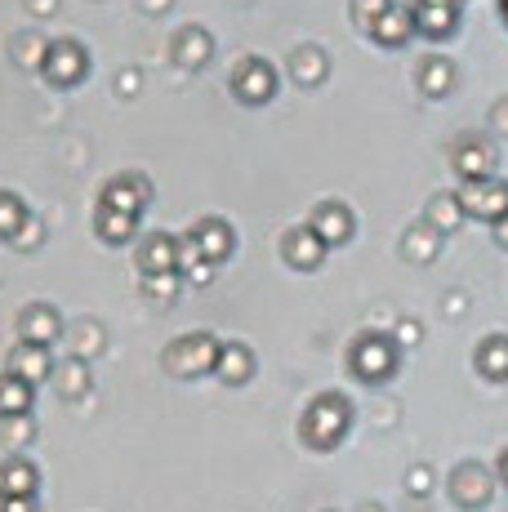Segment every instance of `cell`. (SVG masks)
Segmentation results:
<instances>
[{"label": "cell", "instance_id": "1", "mask_svg": "<svg viewBox=\"0 0 508 512\" xmlns=\"http://www.w3.org/2000/svg\"><path fill=\"white\" fill-rule=\"evenodd\" d=\"M353 432V401L344 397V392H317V397L308 401L304 419H299V441H304L308 450H317V455H330V450H339V441Z\"/></svg>", "mask_w": 508, "mask_h": 512}, {"label": "cell", "instance_id": "2", "mask_svg": "<svg viewBox=\"0 0 508 512\" xmlns=\"http://www.w3.org/2000/svg\"><path fill=\"white\" fill-rule=\"evenodd\" d=\"M397 366H402V343H397L393 334L361 330L357 339L348 343V370H353L361 383H370V388L393 379Z\"/></svg>", "mask_w": 508, "mask_h": 512}, {"label": "cell", "instance_id": "3", "mask_svg": "<svg viewBox=\"0 0 508 512\" xmlns=\"http://www.w3.org/2000/svg\"><path fill=\"white\" fill-rule=\"evenodd\" d=\"M219 343L210 330H192L179 334L170 348L161 352V370L174 374V379H201V374H214V361H219Z\"/></svg>", "mask_w": 508, "mask_h": 512}, {"label": "cell", "instance_id": "4", "mask_svg": "<svg viewBox=\"0 0 508 512\" xmlns=\"http://www.w3.org/2000/svg\"><path fill=\"white\" fill-rule=\"evenodd\" d=\"M228 85H232V98H237V103L263 107V103H272V98L281 94V72L263 54H246V58H237Z\"/></svg>", "mask_w": 508, "mask_h": 512}, {"label": "cell", "instance_id": "5", "mask_svg": "<svg viewBox=\"0 0 508 512\" xmlns=\"http://www.w3.org/2000/svg\"><path fill=\"white\" fill-rule=\"evenodd\" d=\"M41 76L50 90H76V85L90 76V54L76 36H58L45 49V63H41Z\"/></svg>", "mask_w": 508, "mask_h": 512}, {"label": "cell", "instance_id": "6", "mask_svg": "<svg viewBox=\"0 0 508 512\" xmlns=\"http://www.w3.org/2000/svg\"><path fill=\"white\" fill-rule=\"evenodd\" d=\"M495 165H500V152H495V139L482 130H468L451 143V170L464 183H482L495 179Z\"/></svg>", "mask_w": 508, "mask_h": 512}, {"label": "cell", "instance_id": "7", "mask_svg": "<svg viewBox=\"0 0 508 512\" xmlns=\"http://www.w3.org/2000/svg\"><path fill=\"white\" fill-rule=\"evenodd\" d=\"M232 250H237V232H232L228 219H219V214H210V219H197L183 236V254H192V259L201 263H228Z\"/></svg>", "mask_w": 508, "mask_h": 512}, {"label": "cell", "instance_id": "8", "mask_svg": "<svg viewBox=\"0 0 508 512\" xmlns=\"http://www.w3.org/2000/svg\"><path fill=\"white\" fill-rule=\"evenodd\" d=\"M99 205L103 210H116V214H130V219H143V210L152 205V179L139 170L112 174L99 192Z\"/></svg>", "mask_w": 508, "mask_h": 512}, {"label": "cell", "instance_id": "9", "mask_svg": "<svg viewBox=\"0 0 508 512\" xmlns=\"http://www.w3.org/2000/svg\"><path fill=\"white\" fill-rule=\"evenodd\" d=\"M446 490H451V504H455V508L477 512V508L491 504L495 477L486 472V464H477V459H464L459 468H451V477H446Z\"/></svg>", "mask_w": 508, "mask_h": 512}, {"label": "cell", "instance_id": "10", "mask_svg": "<svg viewBox=\"0 0 508 512\" xmlns=\"http://www.w3.org/2000/svg\"><path fill=\"white\" fill-rule=\"evenodd\" d=\"M459 205L468 219L477 223H500L508 214V183L504 179H482V183H459Z\"/></svg>", "mask_w": 508, "mask_h": 512}, {"label": "cell", "instance_id": "11", "mask_svg": "<svg viewBox=\"0 0 508 512\" xmlns=\"http://www.w3.org/2000/svg\"><path fill=\"white\" fill-rule=\"evenodd\" d=\"M139 272L161 277V272H183V236L174 232H148L139 241Z\"/></svg>", "mask_w": 508, "mask_h": 512}, {"label": "cell", "instance_id": "12", "mask_svg": "<svg viewBox=\"0 0 508 512\" xmlns=\"http://www.w3.org/2000/svg\"><path fill=\"white\" fill-rule=\"evenodd\" d=\"M326 250L330 245L321 241L308 223H295V228H286V236H281V259H286V268H295V272H317L321 259H326Z\"/></svg>", "mask_w": 508, "mask_h": 512}, {"label": "cell", "instance_id": "13", "mask_svg": "<svg viewBox=\"0 0 508 512\" xmlns=\"http://www.w3.org/2000/svg\"><path fill=\"white\" fill-rule=\"evenodd\" d=\"M18 339L23 343H41V348H54V339H63V317H58L54 303H27L18 312Z\"/></svg>", "mask_w": 508, "mask_h": 512}, {"label": "cell", "instance_id": "14", "mask_svg": "<svg viewBox=\"0 0 508 512\" xmlns=\"http://www.w3.org/2000/svg\"><path fill=\"white\" fill-rule=\"evenodd\" d=\"M170 58L183 67V72H201L205 63L214 58V36L205 32L201 23H188L170 36Z\"/></svg>", "mask_w": 508, "mask_h": 512}, {"label": "cell", "instance_id": "15", "mask_svg": "<svg viewBox=\"0 0 508 512\" xmlns=\"http://www.w3.org/2000/svg\"><path fill=\"white\" fill-rule=\"evenodd\" d=\"M308 228L317 232L326 245H348L353 241V232H357V214L348 210L344 201H321L317 210H312Z\"/></svg>", "mask_w": 508, "mask_h": 512}, {"label": "cell", "instance_id": "16", "mask_svg": "<svg viewBox=\"0 0 508 512\" xmlns=\"http://www.w3.org/2000/svg\"><path fill=\"white\" fill-rule=\"evenodd\" d=\"M370 41L375 45H384V49H402L410 36H415V5H388L384 14L375 18V23H370Z\"/></svg>", "mask_w": 508, "mask_h": 512}, {"label": "cell", "instance_id": "17", "mask_svg": "<svg viewBox=\"0 0 508 512\" xmlns=\"http://www.w3.org/2000/svg\"><path fill=\"white\" fill-rule=\"evenodd\" d=\"M5 370L18 374V379H27V383H45L54 374V352L41 348V343H23V339H18L14 348L5 352Z\"/></svg>", "mask_w": 508, "mask_h": 512}, {"label": "cell", "instance_id": "18", "mask_svg": "<svg viewBox=\"0 0 508 512\" xmlns=\"http://www.w3.org/2000/svg\"><path fill=\"white\" fill-rule=\"evenodd\" d=\"M455 81H459V72H455V63L446 54H424V58H419L415 85H419V94H424V98L455 94Z\"/></svg>", "mask_w": 508, "mask_h": 512}, {"label": "cell", "instance_id": "19", "mask_svg": "<svg viewBox=\"0 0 508 512\" xmlns=\"http://www.w3.org/2000/svg\"><path fill=\"white\" fill-rule=\"evenodd\" d=\"M442 241L446 236L437 232L428 219L410 223V228L402 232V259L415 263V268H428V263H437V254H442Z\"/></svg>", "mask_w": 508, "mask_h": 512}, {"label": "cell", "instance_id": "20", "mask_svg": "<svg viewBox=\"0 0 508 512\" xmlns=\"http://www.w3.org/2000/svg\"><path fill=\"white\" fill-rule=\"evenodd\" d=\"M41 490V468L27 455H5L0 459V499L14 495H36Z\"/></svg>", "mask_w": 508, "mask_h": 512}, {"label": "cell", "instance_id": "21", "mask_svg": "<svg viewBox=\"0 0 508 512\" xmlns=\"http://www.w3.org/2000/svg\"><path fill=\"white\" fill-rule=\"evenodd\" d=\"M50 383H54V392H58L63 401H85V397L94 392V374H90V366H85L81 357H63V361H54Z\"/></svg>", "mask_w": 508, "mask_h": 512}, {"label": "cell", "instance_id": "22", "mask_svg": "<svg viewBox=\"0 0 508 512\" xmlns=\"http://www.w3.org/2000/svg\"><path fill=\"white\" fill-rule=\"evenodd\" d=\"M326 76H330V58L321 45H299L290 54V81L299 90H317V85H326Z\"/></svg>", "mask_w": 508, "mask_h": 512}, {"label": "cell", "instance_id": "23", "mask_svg": "<svg viewBox=\"0 0 508 512\" xmlns=\"http://www.w3.org/2000/svg\"><path fill=\"white\" fill-rule=\"evenodd\" d=\"M473 370L491 383H508V334H486L473 348Z\"/></svg>", "mask_w": 508, "mask_h": 512}, {"label": "cell", "instance_id": "24", "mask_svg": "<svg viewBox=\"0 0 508 512\" xmlns=\"http://www.w3.org/2000/svg\"><path fill=\"white\" fill-rule=\"evenodd\" d=\"M214 374H219L223 383H250L254 379V352L246 348V343H219Z\"/></svg>", "mask_w": 508, "mask_h": 512}, {"label": "cell", "instance_id": "25", "mask_svg": "<svg viewBox=\"0 0 508 512\" xmlns=\"http://www.w3.org/2000/svg\"><path fill=\"white\" fill-rule=\"evenodd\" d=\"M32 406H36V383H27V379H18V374H0V419H9V415H32Z\"/></svg>", "mask_w": 508, "mask_h": 512}, {"label": "cell", "instance_id": "26", "mask_svg": "<svg viewBox=\"0 0 508 512\" xmlns=\"http://www.w3.org/2000/svg\"><path fill=\"white\" fill-rule=\"evenodd\" d=\"M94 236L107 245H130L134 236H139V219H130V214H116V210H94Z\"/></svg>", "mask_w": 508, "mask_h": 512}, {"label": "cell", "instance_id": "27", "mask_svg": "<svg viewBox=\"0 0 508 512\" xmlns=\"http://www.w3.org/2000/svg\"><path fill=\"white\" fill-rule=\"evenodd\" d=\"M415 32L424 41H451L459 32V9H415Z\"/></svg>", "mask_w": 508, "mask_h": 512}, {"label": "cell", "instance_id": "28", "mask_svg": "<svg viewBox=\"0 0 508 512\" xmlns=\"http://www.w3.org/2000/svg\"><path fill=\"white\" fill-rule=\"evenodd\" d=\"M424 219H428L437 232L446 236V232H459V223H464L468 214H464V205H459V192H437L433 201H428Z\"/></svg>", "mask_w": 508, "mask_h": 512}, {"label": "cell", "instance_id": "29", "mask_svg": "<svg viewBox=\"0 0 508 512\" xmlns=\"http://www.w3.org/2000/svg\"><path fill=\"white\" fill-rule=\"evenodd\" d=\"M27 219H32V210H27V201L18 192H5L0 187V241L14 245V236L27 228Z\"/></svg>", "mask_w": 508, "mask_h": 512}, {"label": "cell", "instance_id": "30", "mask_svg": "<svg viewBox=\"0 0 508 512\" xmlns=\"http://www.w3.org/2000/svg\"><path fill=\"white\" fill-rule=\"evenodd\" d=\"M45 49H50V41H45L41 32H18L14 41H9V58H14L18 67H27V72H41Z\"/></svg>", "mask_w": 508, "mask_h": 512}, {"label": "cell", "instance_id": "31", "mask_svg": "<svg viewBox=\"0 0 508 512\" xmlns=\"http://www.w3.org/2000/svg\"><path fill=\"white\" fill-rule=\"evenodd\" d=\"M32 437H36V419L32 415L0 419V450H5V455H18V446H27Z\"/></svg>", "mask_w": 508, "mask_h": 512}, {"label": "cell", "instance_id": "32", "mask_svg": "<svg viewBox=\"0 0 508 512\" xmlns=\"http://www.w3.org/2000/svg\"><path fill=\"white\" fill-rule=\"evenodd\" d=\"M183 290V272H161V277H143V294L152 303H174Z\"/></svg>", "mask_w": 508, "mask_h": 512}, {"label": "cell", "instance_id": "33", "mask_svg": "<svg viewBox=\"0 0 508 512\" xmlns=\"http://www.w3.org/2000/svg\"><path fill=\"white\" fill-rule=\"evenodd\" d=\"M388 5H393V0H348V18L357 23V32H370V23H375Z\"/></svg>", "mask_w": 508, "mask_h": 512}, {"label": "cell", "instance_id": "34", "mask_svg": "<svg viewBox=\"0 0 508 512\" xmlns=\"http://www.w3.org/2000/svg\"><path fill=\"white\" fill-rule=\"evenodd\" d=\"M90 352H103V326H94V321H85L81 330H76L72 339V357H90Z\"/></svg>", "mask_w": 508, "mask_h": 512}, {"label": "cell", "instance_id": "35", "mask_svg": "<svg viewBox=\"0 0 508 512\" xmlns=\"http://www.w3.org/2000/svg\"><path fill=\"white\" fill-rule=\"evenodd\" d=\"M183 281L210 285L214 281V263H201V259H192V254H183Z\"/></svg>", "mask_w": 508, "mask_h": 512}, {"label": "cell", "instance_id": "36", "mask_svg": "<svg viewBox=\"0 0 508 512\" xmlns=\"http://www.w3.org/2000/svg\"><path fill=\"white\" fill-rule=\"evenodd\" d=\"M41 241H45V223L32 214V219H27V228L14 236V250H36V245H41Z\"/></svg>", "mask_w": 508, "mask_h": 512}, {"label": "cell", "instance_id": "37", "mask_svg": "<svg viewBox=\"0 0 508 512\" xmlns=\"http://www.w3.org/2000/svg\"><path fill=\"white\" fill-rule=\"evenodd\" d=\"M406 490H410V495H428V490H433V472H428L424 464L410 468L406 472Z\"/></svg>", "mask_w": 508, "mask_h": 512}, {"label": "cell", "instance_id": "38", "mask_svg": "<svg viewBox=\"0 0 508 512\" xmlns=\"http://www.w3.org/2000/svg\"><path fill=\"white\" fill-rule=\"evenodd\" d=\"M486 125H491V134H500V139H508V98H500V103L491 107Z\"/></svg>", "mask_w": 508, "mask_h": 512}, {"label": "cell", "instance_id": "39", "mask_svg": "<svg viewBox=\"0 0 508 512\" xmlns=\"http://www.w3.org/2000/svg\"><path fill=\"white\" fill-rule=\"evenodd\" d=\"M0 512H41L36 495H14V499H0Z\"/></svg>", "mask_w": 508, "mask_h": 512}, {"label": "cell", "instance_id": "40", "mask_svg": "<svg viewBox=\"0 0 508 512\" xmlns=\"http://www.w3.org/2000/svg\"><path fill=\"white\" fill-rule=\"evenodd\" d=\"M419 334H424V326H419V321H402V326H397V334H393V339L402 343V348H410V343H419Z\"/></svg>", "mask_w": 508, "mask_h": 512}, {"label": "cell", "instance_id": "41", "mask_svg": "<svg viewBox=\"0 0 508 512\" xmlns=\"http://www.w3.org/2000/svg\"><path fill=\"white\" fill-rule=\"evenodd\" d=\"M54 9H58V0H27V14L32 18H50Z\"/></svg>", "mask_w": 508, "mask_h": 512}, {"label": "cell", "instance_id": "42", "mask_svg": "<svg viewBox=\"0 0 508 512\" xmlns=\"http://www.w3.org/2000/svg\"><path fill=\"white\" fill-rule=\"evenodd\" d=\"M116 90H121V94H139V72H121V76H116Z\"/></svg>", "mask_w": 508, "mask_h": 512}, {"label": "cell", "instance_id": "43", "mask_svg": "<svg viewBox=\"0 0 508 512\" xmlns=\"http://www.w3.org/2000/svg\"><path fill=\"white\" fill-rule=\"evenodd\" d=\"M174 0H139V9L143 14H165V9H170Z\"/></svg>", "mask_w": 508, "mask_h": 512}, {"label": "cell", "instance_id": "44", "mask_svg": "<svg viewBox=\"0 0 508 512\" xmlns=\"http://www.w3.org/2000/svg\"><path fill=\"white\" fill-rule=\"evenodd\" d=\"M415 9H459V0H415Z\"/></svg>", "mask_w": 508, "mask_h": 512}, {"label": "cell", "instance_id": "45", "mask_svg": "<svg viewBox=\"0 0 508 512\" xmlns=\"http://www.w3.org/2000/svg\"><path fill=\"white\" fill-rule=\"evenodd\" d=\"M491 236H495V245H504V250H508V214L491 228Z\"/></svg>", "mask_w": 508, "mask_h": 512}, {"label": "cell", "instance_id": "46", "mask_svg": "<svg viewBox=\"0 0 508 512\" xmlns=\"http://www.w3.org/2000/svg\"><path fill=\"white\" fill-rule=\"evenodd\" d=\"M500 481L508 486V446H504V455H500Z\"/></svg>", "mask_w": 508, "mask_h": 512}, {"label": "cell", "instance_id": "47", "mask_svg": "<svg viewBox=\"0 0 508 512\" xmlns=\"http://www.w3.org/2000/svg\"><path fill=\"white\" fill-rule=\"evenodd\" d=\"M495 9H500V18H504V27H508V0H495Z\"/></svg>", "mask_w": 508, "mask_h": 512}, {"label": "cell", "instance_id": "48", "mask_svg": "<svg viewBox=\"0 0 508 512\" xmlns=\"http://www.w3.org/2000/svg\"><path fill=\"white\" fill-rule=\"evenodd\" d=\"M357 512H384V508H375V504H361Z\"/></svg>", "mask_w": 508, "mask_h": 512}]
</instances>
